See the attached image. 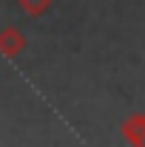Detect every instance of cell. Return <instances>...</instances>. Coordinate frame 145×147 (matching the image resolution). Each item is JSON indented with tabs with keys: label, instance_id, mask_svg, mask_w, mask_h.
Wrapping results in <instances>:
<instances>
[{
	"label": "cell",
	"instance_id": "3",
	"mask_svg": "<svg viewBox=\"0 0 145 147\" xmlns=\"http://www.w3.org/2000/svg\"><path fill=\"white\" fill-rule=\"evenodd\" d=\"M17 6L29 17H43V14L51 9V0H17Z\"/></svg>",
	"mask_w": 145,
	"mask_h": 147
},
{
	"label": "cell",
	"instance_id": "2",
	"mask_svg": "<svg viewBox=\"0 0 145 147\" xmlns=\"http://www.w3.org/2000/svg\"><path fill=\"white\" fill-rule=\"evenodd\" d=\"M122 139L137 147L145 144V113H134L122 122Z\"/></svg>",
	"mask_w": 145,
	"mask_h": 147
},
{
	"label": "cell",
	"instance_id": "1",
	"mask_svg": "<svg viewBox=\"0 0 145 147\" xmlns=\"http://www.w3.org/2000/svg\"><path fill=\"white\" fill-rule=\"evenodd\" d=\"M23 48H26V37H23L20 28L9 26V28H3V31H0V54H3V57L14 59V57L23 54Z\"/></svg>",
	"mask_w": 145,
	"mask_h": 147
}]
</instances>
